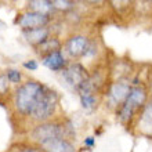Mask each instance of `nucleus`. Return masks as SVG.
<instances>
[{
	"label": "nucleus",
	"mask_w": 152,
	"mask_h": 152,
	"mask_svg": "<svg viewBox=\"0 0 152 152\" xmlns=\"http://www.w3.org/2000/svg\"><path fill=\"white\" fill-rule=\"evenodd\" d=\"M22 66H24L25 69H28V71H36L37 66H39V64H37L36 60H28L22 64Z\"/></svg>",
	"instance_id": "nucleus-20"
},
{
	"label": "nucleus",
	"mask_w": 152,
	"mask_h": 152,
	"mask_svg": "<svg viewBox=\"0 0 152 152\" xmlns=\"http://www.w3.org/2000/svg\"><path fill=\"white\" fill-rule=\"evenodd\" d=\"M44 152H75V145L68 138H54L39 145Z\"/></svg>",
	"instance_id": "nucleus-12"
},
{
	"label": "nucleus",
	"mask_w": 152,
	"mask_h": 152,
	"mask_svg": "<svg viewBox=\"0 0 152 152\" xmlns=\"http://www.w3.org/2000/svg\"><path fill=\"white\" fill-rule=\"evenodd\" d=\"M73 133L72 124L69 122H64L62 119H51L44 123H39L31 132V141L40 145L54 138H68L71 140Z\"/></svg>",
	"instance_id": "nucleus-2"
},
{
	"label": "nucleus",
	"mask_w": 152,
	"mask_h": 152,
	"mask_svg": "<svg viewBox=\"0 0 152 152\" xmlns=\"http://www.w3.org/2000/svg\"><path fill=\"white\" fill-rule=\"evenodd\" d=\"M90 79V73L87 72V69L84 68L79 62H72L69 64L66 68L61 72V80L64 82L66 87L72 88L75 91L79 90V87L84 82H87Z\"/></svg>",
	"instance_id": "nucleus-5"
},
{
	"label": "nucleus",
	"mask_w": 152,
	"mask_h": 152,
	"mask_svg": "<svg viewBox=\"0 0 152 152\" xmlns=\"http://www.w3.org/2000/svg\"><path fill=\"white\" fill-rule=\"evenodd\" d=\"M46 84L40 83L37 80H26L18 86L14 90L12 94V104H14V111L17 115L22 118H31L35 105L39 100L40 94L44 91Z\"/></svg>",
	"instance_id": "nucleus-1"
},
{
	"label": "nucleus",
	"mask_w": 152,
	"mask_h": 152,
	"mask_svg": "<svg viewBox=\"0 0 152 152\" xmlns=\"http://www.w3.org/2000/svg\"><path fill=\"white\" fill-rule=\"evenodd\" d=\"M137 133L145 137H152V98L148 100V102L141 109L140 116L136 123Z\"/></svg>",
	"instance_id": "nucleus-9"
},
{
	"label": "nucleus",
	"mask_w": 152,
	"mask_h": 152,
	"mask_svg": "<svg viewBox=\"0 0 152 152\" xmlns=\"http://www.w3.org/2000/svg\"><path fill=\"white\" fill-rule=\"evenodd\" d=\"M3 25H4V24H3V21L0 20V26H3Z\"/></svg>",
	"instance_id": "nucleus-22"
},
{
	"label": "nucleus",
	"mask_w": 152,
	"mask_h": 152,
	"mask_svg": "<svg viewBox=\"0 0 152 152\" xmlns=\"http://www.w3.org/2000/svg\"><path fill=\"white\" fill-rule=\"evenodd\" d=\"M132 87L133 86L129 83L127 80L124 79L115 80L108 87V91H107V104H108L109 108L113 109L119 108L129 97Z\"/></svg>",
	"instance_id": "nucleus-7"
},
{
	"label": "nucleus",
	"mask_w": 152,
	"mask_h": 152,
	"mask_svg": "<svg viewBox=\"0 0 152 152\" xmlns=\"http://www.w3.org/2000/svg\"><path fill=\"white\" fill-rule=\"evenodd\" d=\"M64 48H65V53L71 58L77 60V58L87 56V51L90 48V40L84 35H73V36H71L65 42Z\"/></svg>",
	"instance_id": "nucleus-8"
},
{
	"label": "nucleus",
	"mask_w": 152,
	"mask_h": 152,
	"mask_svg": "<svg viewBox=\"0 0 152 152\" xmlns=\"http://www.w3.org/2000/svg\"><path fill=\"white\" fill-rule=\"evenodd\" d=\"M51 22V15H46V14H39L35 11H25L20 12L14 20V24L18 25L22 31H29V29H36L48 26Z\"/></svg>",
	"instance_id": "nucleus-6"
},
{
	"label": "nucleus",
	"mask_w": 152,
	"mask_h": 152,
	"mask_svg": "<svg viewBox=\"0 0 152 152\" xmlns=\"http://www.w3.org/2000/svg\"><path fill=\"white\" fill-rule=\"evenodd\" d=\"M22 36L29 44H32L33 47H37L51 37V29H50V26H43V28L22 31Z\"/></svg>",
	"instance_id": "nucleus-11"
},
{
	"label": "nucleus",
	"mask_w": 152,
	"mask_h": 152,
	"mask_svg": "<svg viewBox=\"0 0 152 152\" xmlns=\"http://www.w3.org/2000/svg\"><path fill=\"white\" fill-rule=\"evenodd\" d=\"M53 6H54L56 10L68 11V10L75 7V1H71V0H53Z\"/></svg>",
	"instance_id": "nucleus-19"
},
{
	"label": "nucleus",
	"mask_w": 152,
	"mask_h": 152,
	"mask_svg": "<svg viewBox=\"0 0 152 152\" xmlns=\"http://www.w3.org/2000/svg\"><path fill=\"white\" fill-rule=\"evenodd\" d=\"M42 65L53 71V72H62L69 64L68 60L65 58L62 50H57V51L42 57Z\"/></svg>",
	"instance_id": "nucleus-10"
},
{
	"label": "nucleus",
	"mask_w": 152,
	"mask_h": 152,
	"mask_svg": "<svg viewBox=\"0 0 152 152\" xmlns=\"http://www.w3.org/2000/svg\"><path fill=\"white\" fill-rule=\"evenodd\" d=\"M57 50H62V43H61V40L56 36H51L50 39H47L44 43H42L40 46L35 47V51L37 54H40V57H44L50 54V53H54Z\"/></svg>",
	"instance_id": "nucleus-14"
},
{
	"label": "nucleus",
	"mask_w": 152,
	"mask_h": 152,
	"mask_svg": "<svg viewBox=\"0 0 152 152\" xmlns=\"http://www.w3.org/2000/svg\"><path fill=\"white\" fill-rule=\"evenodd\" d=\"M83 144L87 147V148H94L96 147V138L93 136H88V137H86L84 138V141H83Z\"/></svg>",
	"instance_id": "nucleus-21"
},
{
	"label": "nucleus",
	"mask_w": 152,
	"mask_h": 152,
	"mask_svg": "<svg viewBox=\"0 0 152 152\" xmlns=\"http://www.w3.org/2000/svg\"><path fill=\"white\" fill-rule=\"evenodd\" d=\"M58 101H60L58 93L54 88H50L46 86L44 91L40 94L39 100H37L36 105L31 113V119L36 124L51 120L57 111V107H58Z\"/></svg>",
	"instance_id": "nucleus-4"
},
{
	"label": "nucleus",
	"mask_w": 152,
	"mask_h": 152,
	"mask_svg": "<svg viewBox=\"0 0 152 152\" xmlns=\"http://www.w3.org/2000/svg\"><path fill=\"white\" fill-rule=\"evenodd\" d=\"M80 105L86 111H90L97 105L96 94H80Z\"/></svg>",
	"instance_id": "nucleus-16"
},
{
	"label": "nucleus",
	"mask_w": 152,
	"mask_h": 152,
	"mask_svg": "<svg viewBox=\"0 0 152 152\" xmlns=\"http://www.w3.org/2000/svg\"><path fill=\"white\" fill-rule=\"evenodd\" d=\"M7 152H44V151L35 142L20 141V142H14Z\"/></svg>",
	"instance_id": "nucleus-15"
},
{
	"label": "nucleus",
	"mask_w": 152,
	"mask_h": 152,
	"mask_svg": "<svg viewBox=\"0 0 152 152\" xmlns=\"http://www.w3.org/2000/svg\"><path fill=\"white\" fill-rule=\"evenodd\" d=\"M10 94V80L6 72H0V98L7 97Z\"/></svg>",
	"instance_id": "nucleus-17"
},
{
	"label": "nucleus",
	"mask_w": 152,
	"mask_h": 152,
	"mask_svg": "<svg viewBox=\"0 0 152 152\" xmlns=\"http://www.w3.org/2000/svg\"><path fill=\"white\" fill-rule=\"evenodd\" d=\"M26 10L39 12V14H46V15H51L56 11V8L53 6V0H31L28 1Z\"/></svg>",
	"instance_id": "nucleus-13"
},
{
	"label": "nucleus",
	"mask_w": 152,
	"mask_h": 152,
	"mask_svg": "<svg viewBox=\"0 0 152 152\" xmlns=\"http://www.w3.org/2000/svg\"><path fill=\"white\" fill-rule=\"evenodd\" d=\"M147 102H148V90H147V87L142 86V84L133 86L126 101L116 109L119 120L123 124H130L137 113L141 112V109L144 108V105Z\"/></svg>",
	"instance_id": "nucleus-3"
},
{
	"label": "nucleus",
	"mask_w": 152,
	"mask_h": 152,
	"mask_svg": "<svg viewBox=\"0 0 152 152\" xmlns=\"http://www.w3.org/2000/svg\"><path fill=\"white\" fill-rule=\"evenodd\" d=\"M6 75H7L10 83L18 84V86L22 83V73H21L18 69H14V68L7 69V71H6Z\"/></svg>",
	"instance_id": "nucleus-18"
}]
</instances>
